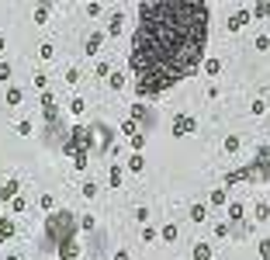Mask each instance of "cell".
Instances as JSON below:
<instances>
[{"instance_id":"obj_1","label":"cell","mask_w":270,"mask_h":260,"mask_svg":"<svg viewBox=\"0 0 270 260\" xmlns=\"http://www.w3.org/2000/svg\"><path fill=\"white\" fill-rule=\"evenodd\" d=\"M205 0H160L139 7L128 66L135 73V97H160L205 66L208 42Z\"/></svg>"},{"instance_id":"obj_2","label":"cell","mask_w":270,"mask_h":260,"mask_svg":"<svg viewBox=\"0 0 270 260\" xmlns=\"http://www.w3.org/2000/svg\"><path fill=\"white\" fill-rule=\"evenodd\" d=\"M76 233H80V218H76L73 212H52L45 218V236L56 243V253L66 250V246H73Z\"/></svg>"},{"instance_id":"obj_3","label":"cell","mask_w":270,"mask_h":260,"mask_svg":"<svg viewBox=\"0 0 270 260\" xmlns=\"http://www.w3.org/2000/svg\"><path fill=\"white\" fill-rule=\"evenodd\" d=\"M90 146H94V135H90V129H83V125H73L69 129V135L62 139V153L66 156H73V167H87V160H90Z\"/></svg>"},{"instance_id":"obj_4","label":"cell","mask_w":270,"mask_h":260,"mask_svg":"<svg viewBox=\"0 0 270 260\" xmlns=\"http://www.w3.org/2000/svg\"><path fill=\"white\" fill-rule=\"evenodd\" d=\"M198 132V118L194 115H184V111H180V115L173 118V125H170V135L173 139H187V135H194Z\"/></svg>"},{"instance_id":"obj_5","label":"cell","mask_w":270,"mask_h":260,"mask_svg":"<svg viewBox=\"0 0 270 260\" xmlns=\"http://www.w3.org/2000/svg\"><path fill=\"white\" fill-rule=\"evenodd\" d=\"M104 39H107L104 31H90V35H87V42H83V56H97L101 45H104Z\"/></svg>"},{"instance_id":"obj_6","label":"cell","mask_w":270,"mask_h":260,"mask_svg":"<svg viewBox=\"0 0 270 260\" xmlns=\"http://www.w3.org/2000/svg\"><path fill=\"white\" fill-rule=\"evenodd\" d=\"M18 191H21V180H18V177H11L4 188H0V201H14V198H18Z\"/></svg>"},{"instance_id":"obj_7","label":"cell","mask_w":270,"mask_h":260,"mask_svg":"<svg viewBox=\"0 0 270 260\" xmlns=\"http://www.w3.org/2000/svg\"><path fill=\"white\" fill-rule=\"evenodd\" d=\"M122 28H125V14H122V11H114L111 21H107V28H104V35H122Z\"/></svg>"},{"instance_id":"obj_8","label":"cell","mask_w":270,"mask_h":260,"mask_svg":"<svg viewBox=\"0 0 270 260\" xmlns=\"http://www.w3.org/2000/svg\"><path fill=\"white\" fill-rule=\"evenodd\" d=\"M249 18H253V11H236L232 18H228V24H225V28H228V31H239V28H243Z\"/></svg>"},{"instance_id":"obj_9","label":"cell","mask_w":270,"mask_h":260,"mask_svg":"<svg viewBox=\"0 0 270 260\" xmlns=\"http://www.w3.org/2000/svg\"><path fill=\"white\" fill-rule=\"evenodd\" d=\"M14 236V218H7V215H0V243H7Z\"/></svg>"},{"instance_id":"obj_10","label":"cell","mask_w":270,"mask_h":260,"mask_svg":"<svg viewBox=\"0 0 270 260\" xmlns=\"http://www.w3.org/2000/svg\"><path fill=\"white\" fill-rule=\"evenodd\" d=\"M190 218H194V222H205V218H208V205H205V201H194V205H190Z\"/></svg>"},{"instance_id":"obj_11","label":"cell","mask_w":270,"mask_h":260,"mask_svg":"<svg viewBox=\"0 0 270 260\" xmlns=\"http://www.w3.org/2000/svg\"><path fill=\"white\" fill-rule=\"evenodd\" d=\"M128 170H132V173H142V170H145V156H142V153H132V156H128Z\"/></svg>"},{"instance_id":"obj_12","label":"cell","mask_w":270,"mask_h":260,"mask_svg":"<svg viewBox=\"0 0 270 260\" xmlns=\"http://www.w3.org/2000/svg\"><path fill=\"white\" fill-rule=\"evenodd\" d=\"M239 146H243V139H239V135H225L222 150H225V153H239Z\"/></svg>"},{"instance_id":"obj_13","label":"cell","mask_w":270,"mask_h":260,"mask_svg":"<svg viewBox=\"0 0 270 260\" xmlns=\"http://www.w3.org/2000/svg\"><path fill=\"white\" fill-rule=\"evenodd\" d=\"M107 180H111V188H122V167H118V163H111V170H107Z\"/></svg>"},{"instance_id":"obj_14","label":"cell","mask_w":270,"mask_h":260,"mask_svg":"<svg viewBox=\"0 0 270 260\" xmlns=\"http://www.w3.org/2000/svg\"><path fill=\"white\" fill-rule=\"evenodd\" d=\"M160 236H163V239H166V243H173V239H177V236H180V229H177V226H173V222H166V226H163V229H160Z\"/></svg>"},{"instance_id":"obj_15","label":"cell","mask_w":270,"mask_h":260,"mask_svg":"<svg viewBox=\"0 0 270 260\" xmlns=\"http://www.w3.org/2000/svg\"><path fill=\"white\" fill-rule=\"evenodd\" d=\"M194 260H211V246L208 243H194Z\"/></svg>"},{"instance_id":"obj_16","label":"cell","mask_w":270,"mask_h":260,"mask_svg":"<svg viewBox=\"0 0 270 260\" xmlns=\"http://www.w3.org/2000/svg\"><path fill=\"white\" fill-rule=\"evenodd\" d=\"M205 73H208V77H218V73H222V59H205Z\"/></svg>"},{"instance_id":"obj_17","label":"cell","mask_w":270,"mask_h":260,"mask_svg":"<svg viewBox=\"0 0 270 260\" xmlns=\"http://www.w3.org/2000/svg\"><path fill=\"white\" fill-rule=\"evenodd\" d=\"M122 132H125L128 139H135V135H139V125H135V118H125V122H122Z\"/></svg>"},{"instance_id":"obj_18","label":"cell","mask_w":270,"mask_h":260,"mask_svg":"<svg viewBox=\"0 0 270 260\" xmlns=\"http://www.w3.org/2000/svg\"><path fill=\"white\" fill-rule=\"evenodd\" d=\"M253 215H256V222H267V218H270V205H267V201H260V205L253 208Z\"/></svg>"},{"instance_id":"obj_19","label":"cell","mask_w":270,"mask_h":260,"mask_svg":"<svg viewBox=\"0 0 270 260\" xmlns=\"http://www.w3.org/2000/svg\"><path fill=\"white\" fill-rule=\"evenodd\" d=\"M49 21V4H38L35 7V24H45Z\"/></svg>"},{"instance_id":"obj_20","label":"cell","mask_w":270,"mask_h":260,"mask_svg":"<svg viewBox=\"0 0 270 260\" xmlns=\"http://www.w3.org/2000/svg\"><path fill=\"white\" fill-rule=\"evenodd\" d=\"M107 84H111V90H122L128 80H125V73H111V80H107Z\"/></svg>"},{"instance_id":"obj_21","label":"cell","mask_w":270,"mask_h":260,"mask_svg":"<svg viewBox=\"0 0 270 260\" xmlns=\"http://www.w3.org/2000/svg\"><path fill=\"white\" fill-rule=\"evenodd\" d=\"M83 108H87V104H83V97H73V101H69V111H73L76 118H83Z\"/></svg>"},{"instance_id":"obj_22","label":"cell","mask_w":270,"mask_h":260,"mask_svg":"<svg viewBox=\"0 0 270 260\" xmlns=\"http://www.w3.org/2000/svg\"><path fill=\"white\" fill-rule=\"evenodd\" d=\"M21 101H24V90L21 87H11L7 90V104H21Z\"/></svg>"},{"instance_id":"obj_23","label":"cell","mask_w":270,"mask_h":260,"mask_svg":"<svg viewBox=\"0 0 270 260\" xmlns=\"http://www.w3.org/2000/svg\"><path fill=\"white\" fill-rule=\"evenodd\" d=\"M42 111H56V94H52V90L42 94Z\"/></svg>"},{"instance_id":"obj_24","label":"cell","mask_w":270,"mask_h":260,"mask_svg":"<svg viewBox=\"0 0 270 260\" xmlns=\"http://www.w3.org/2000/svg\"><path fill=\"white\" fill-rule=\"evenodd\" d=\"M225 195H228V188H215L208 201H211V205H225Z\"/></svg>"},{"instance_id":"obj_25","label":"cell","mask_w":270,"mask_h":260,"mask_svg":"<svg viewBox=\"0 0 270 260\" xmlns=\"http://www.w3.org/2000/svg\"><path fill=\"white\" fill-rule=\"evenodd\" d=\"M94 73H97L101 80H104V77H111V63H107V59H101V63L94 66Z\"/></svg>"},{"instance_id":"obj_26","label":"cell","mask_w":270,"mask_h":260,"mask_svg":"<svg viewBox=\"0 0 270 260\" xmlns=\"http://www.w3.org/2000/svg\"><path fill=\"white\" fill-rule=\"evenodd\" d=\"M128 146H132V153H142V150H145V135L139 132L135 139H128Z\"/></svg>"},{"instance_id":"obj_27","label":"cell","mask_w":270,"mask_h":260,"mask_svg":"<svg viewBox=\"0 0 270 260\" xmlns=\"http://www.w3.org/2000/svg\"><path fill=\"white\" fill-rule=\"evenodd\" d=\"M38 205H42V208H45L49 215L56 212V198H52V195H42V198H38Z\"/></svg>"},{"instance_id":"obj_28","label":"cell","mask_w":270,"mask_h":260,"mask_svg":"<svg viewBox=\"0 0 270 260\" xmlns=\"http://www.w3.org/2000/svg\"><path fill=\"white\" fill-rule=\"evenodd\" d=\"M66 84H69V87L80 84V69H76V66H69V69H66Z\"/></svg>"},{"instance_id":"obj_29","label":"cell","mask_w":270,"mask_h":260,"mask_svg":"<svg viewBox=\"0 0 270 260\" xmlns=\"http://www.w3.org/2000/svg\"><path fill=\"white\" fill-rule=\"evenodd\" d=\"M31 84H35L38 90H42V94L49 90V77H45V73H35V80H31Z\"/></svg>"},{"instance_id":"obj_30","label":"cell","mask_w":270,"mask_h":260,"mask_svg":"<svg viewBox=\"0 0 270 260\" xmlns=\"http://www.w3.org/2000/svg\"><path fill=\"white\" fill-rule=\"evenodd\" d=\"M24 208H28V198H21V195H18V198L11 201V212H14V215H21Z\"/></svg>"},{"instance_id":"obj_31","label":"cell","mask_w":270,"mask_h":260,"mask_svg":"<svg viewBox=\"0 0 270 260\" xmlns=\"http://www.w3.org/2000/svg\"><path fill=\"white\" fill-rule=\"evenodd\" d=\"M243 212H246L243 205H228V218H232V222H239V218H243Z\"/></svg>"},{"instance_id":"obj_32","label":"cell","mask_w":270,"mask_h":260,"mask_svg":"<svg viewBox=\"0 0 270 260\" xmlns=\"http://www.w3.org/2000/svg\"><path fill=\"white\" fill-rule=\"evenodd\" d=\"M38 56H42V59H45V63H49V59H56V49H52V45H49V42H45V45H42V49H38Z\"/></svg>"},{"instance_id":"obj_33","label":"cell","mask_w":270,"mask_h":260,"mask_svg":"<svg viewBox=\"0 0 270 260\" xmlns=\"http://www.w3.org/2000/svg\"><path fill=\"white\" fill-rule=\"evenodd\" d=\"M256 18H270V4H256V7H249Z\"/></svg>"},{"instance_id":"obj_34","label":"cell","mask_w":270,"mask_h":260,"mask_svg":"<svg viewBox=\"0 0 270 260\" xmlns=\"http://www.w3.org/2000/svg\"><path fill=\"white\" fill-rule=\"evenodd\" d=\"M94 226H97V222H94V215H83V218H80V229H83V233H90Z\"/></svg>"},{"instance_id":"obj_35","label":"cell","mask_w":270,"mask_h":260,"mask_svg":"<svg viewBox=\"0 0 270 260\" xmlns=\"http://www.w3.org/2000/svg\"><path fill=\"white\" fill-rule=\"evenodd\" d=\"M256 49H260V52L270 49V35H256Z\"/></svg>"},{"instance_id":"obj_36","label":"cell","mask_w":270,"mask_h":260,"mask_svg":"<svg viewBox=\"0 0 270 260\" xmlns=\"http://www.w3.org/2000/svg\"><path fill=\"white\" fill-rule=\"evenodd\" d=\"M83 198H97V184H90V180L83 184Z\"/></svg>"},{"instance_id":"obj_37","label":"cell","mask_w":270,"mask_h":260,"mask_svg":"<svg viewBox=\"0 0 270 260\" xmlns=\"http://www.w3.org/2000/svg\"><path fill=\"white\" fill-rule=\"evenodd\" d=\"M152 239H156V229L145 226V229H142V243H152Z\"/></svg>"},{"instance_id":"obj_38","label":"cell","mask_w":270,"mask_h":260,"mask_svg":"<svg viewBox=\"0 0 270 260\" xmlns=\"http://www.w3.org/2000/svg\"><path fill=\"white\" fill-rule=\"evenodd\" d=\"M11 73H14L11 63H0V80H11Z\"/></svg>"},{"instance_id":"obj_39","label":"cell","mask_w":270,"mask_h":260,"mask_svg":"<svg viewBox=\"0 0 270 260\" xmlns=\"http://www.w3.org/2000/svg\"><path fill=\"white\" fill-rule=\"evenodd\" d=\"M260 257L270 260V239H260Z\"/></svg>"},{"instance_id":"obj_40","label":"cell","mask_w":270,"mask_h":260,"mask_svg":"<svg viewBox=\"0 0 270 260\" xmlns=\"http://www.w3.org/2000/svg\"><path fill=\"white\" fill-rule=\"evenodd\" d=\"M249 111H253V115H263L267 104H263V101H253V104H249Z\"/></svg>"},{"instance_id":"obj_41","label":"cell","mask_w":270,"mask_h":260,"mask_svg":"<svg viewBox=\"0 0 270 260\" xmlns=\"http://www.w3.org/2000/svg\"><path fill=\"white\" fill-rule=\"evenodd\" d=\"M215 236H222V239L228 236V222H218V226H215Z\"/></svg>"},{"instance_id":"obj_42","label":"cell","mask_w":270,"mask_h":260,"mask_svg":"<svg viewBox=\"0 0 270 260\" xmlns=\"http://www.w3.org/2000/svg\"><path fill=\"white\" fill-rule=\"evenodd\" d=\"M18 132H21V135H31V122H28V118H24V122H18Z\"/></svg>"},{"instance_id":"obj_43","label":"cell","mask_w":270,"mask_h":260,"mask_svg":"<svg viewBox=\"0 0 270 260\" xmlns=\"http://www.w3.org/2000/svg\"><path fill=\"white\" fill-rule=\"evenodd\" d=\"M101 11H104V7H101V4H87V14H90V18H97V14H101Z\"/></svg>"},{"instance_id":"obj_44","label":"cell","mask_w":270,"mask_h":260,"mask_svg":"<svg viewBox=\"0 0 270 260\" xmlns=\"http://www.w3.org/2000/svg\"><path fill=\"white\" fill-rule=\"evenodd\" d=\"M114 260H132V253L128 250H114Z\"/></svg>"},{"instance_id":"obj_45","label":"cell","mask_w":270,"mask_h":260,"mask_svg":"<svg viewBox=\"0 0 270 260\" xmlns=\"http://www.w3.org/2000/svg\"><path fill=\"white\" fill-rule=\"evenodd\" d=\"M4 49H7V39L0 35V63H4Z\"/></svg>"},{"instance_id":"obj_46","label":"cell","mask_w":270,"mask_h":260,"mask_svg":"<svg viewBox=\"0 0 270 260\" xmlns=\"http://www.w3.org/2000/svg\"><path fill=\"white\" fill-rule=\"evenodd\" d=\"M7 260H21V257H18V253H11V257H7Z\"/></svg>"}]
</instances>
